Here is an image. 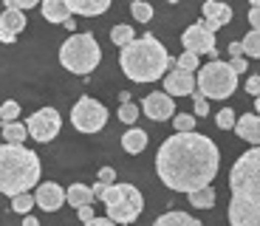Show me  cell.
Listing matches in <instances>:
<instances>
[{
    "label": "cell",
    "mask_w": 260,
    "mask_h": 226,
    "mask_svg": "<svg viewBox=\"0 0 260 226\" xmlns=\"http://www.w3.org/2000/svg\"><path fill=\"white\" fill-rule=\"evenodd\" d=\"M71 124L79 133H99L108 124V108L93 96H79L71 110Z\"/></svg>",
    "instance_id": "cell-8"
},
{
    "label": "cell",
    "mask_w": 260,
    "mask_h": 226,
    "mask_svg": "<svg viewBox=\"0 0 260 226\" xmlns=\"http://www.w3.org/2000/svg\"><path fill=\"white\" fill-rule=\"evenodd\" d=\"M3 139H6V144H23L28 139V130L23 122H6L3 124Z\"/></svg>",
    "instance_id": "cell-22"
},
{
    "label": "cell",
    "mask_w": 260,
    "mask_h": 226,
    "mask_svg": "<svg viewBox=\"0 0 260 226\" xmlns=\"http://www.w3.org/2000/svg\"><path fill=\"white\" fill-rule=\"evenodd\" d=\"M102 204L108 209V218L119 226L133 223L144 209V198L133 184H111L108 192H105V198H102Z\"/></svg>",
    "instance_id": "cell-7"
},
{
    "label": "cell",
    "mask_w": 260,
    "mask_h": 226,
    "mask_svg": "<svg viewBox=\"0 0 260 226\" xmlns=\"http://www.w3.org/2000/svg\"><path fill=\"white\" fill-rule=\"evenodd\" d=\"M235 122H238V116H235L232 108H223V110H218V113H215V124H218L221 130H232Z\"/></svg>",
    "instance_id": "cell-29"
},
{
    "label": "cell",
    "mask_w": 260,
    "mask_h": 226,
    "mask_svg": "<svg viewBox=\"0 0 260 226\" xmlns=\"http://www.w3.org/2000/svg\"><path fill=\"white\" fill-rule=\"evenodd\" d=\"M142 110H144V116L153 119V122H167V119H173V113H176V102H173V96H167L164 90H153V93L144 96Z\"/></svg>",
    "instance_id": "cell-11"
},
{
    "label": "cell",
    "mask_w": 260,
    "mask_h": 226,
    "mask_svg": "<svg viewBox=\"0 0 260 226\" xmlns=\"http://www.w3.org/2000/svg\"><path fill=\"white\" fill-rule=\"evenodd\" d=\"M130 14H133L136 23H150V20H153V6L144 3V0H133V3H130Z\"/></svg>",
    "instance_id": "cell-26"
},
{
    "label": "cell",
    "mask_w": 260,
    "mask_h": 226,
    "mask_svg": "<svg viewBox=\"0 0 260 226\" xmlns=\"http://www.w3.org/2000/svg\"><path fill=\"white\" fill-rule=\"evenodd\" d=\"M17 116H20V102L9 99V102L0 105V119H3V124H6V122H17Z\"/></svg>",
    "instance_id": "cell-30"
},
{
    "label": "cell",
    "mask_w": 260,
    "mask_h": 226,
    "mask_svg": "<svg viewBox=\"0 0 260 226\" xmlns=\"http://www.w3.org/2000/svg\"><path fill=\"white\" fill-rule=\"evenodd\" d=\"M23 28H26V14L20 9H3V14H0V43L12 45Z\"/></svg>",
    "instance_id": "cell-13"
},
{
    "label": "cell",
    "mask_w": 260,
    "mask_h": 226,
    "mask_svg": "<svg viewBox=\"0 0 260 226\" xmlns=\"http://www.w3.org/2000/svg\"><path fill=\"white\" fill-rule=\"evenodd\" d=\"M71 14H79V17H99L111 9L113 0H65Z\"/></svg>",
    "instance_id": "cell-17"
},
{
    "label": "cell",
    "mask_w": 260,
    "mask_h": 226,
    "mask_svg": "<svg viewBox=\"0 0 260 226\" xmlns=\"http://www.w3.org/2000/svg\"><path fill=\"white\" fill-rule=\"evenodd\" d=\"M204 28H207V31H218V28H223L226 26V23H232V6H226V3H218V0H207V3H204Z\"/></svg>",
    "instance_id": "cell-12"
},
{
    "label": "cell",
    "mask_w": 260,
    "mask_h": 226,
    "mask_svg": "<svg viewBox=\"0 0 260 226\" xmlns=\"http://www.w3.org/2000/svg\"><path fill=\"white\" fill-rule=\"evenodd\" d=\"M167 3H178V0H167Z\"/></svg>",
    "instance_id": "cell-48"
},
{
    "label": "cell",
    "mask_w": 260,
    "mask_h": 226,
    "mask_svg": "<svg viewBox=\"0 0 260 226\" xmlns=\"http://www.w3.org/2000/svg\"><path fill=\"white\" fill-rule=\"evenodd\" d=\"M40 155L26 150L23 144H3L0 147V192L14 198L28 192L40 184Z\"/></svg>",
    "instance_id": "cell-4"
},
{
    "label": "cell",
    "mask_w": 260,
    "mask_h": 226,
    "mask_svg": "<svg viewBox=\"0 0 260 226\" xmlns=\"http://www.w3.org/2000/svg\"><path fill=\"white\" fill-rule=\"evenodd\" d=\"M189 204L195 209H212L215 207V189L201 187V189H195V192H189Z\"/></svg>",
    "instance_id": "cell-23"
},
{
    "label": "cell",
    "mask_w": 260,
    "mask_h": 226,
    "mask_svg": "<svg viewBox=\"0 0 260 226\" xmlns=\"http://www.w3.org/2000/svg\"><path fill=\"white\" fill-rule=\"evenodd\" d=\"M62 26H65V28H68V31H74V28H77V23H74V17H71V20H65Z\"/></svg>",
    "instance_id": "cell-45"
},
{
    "label": "cell",
    "mask_w": 260,
    "mask_h": 226,
    "mask_svg": "<svg viewBox=\"0 0 260 226\" xmlns=\"http://www.w3.org/2000/svg\"><path fill=\"white\" fill-rule=\"evenodd\" d=\"M34 204H37L40 209H46V212H57L65 204V189L59 187V184H54V181L40 184L37 192H34Z\"/></svg>",
    "instance_id": "cell-15"
},
{
    "label": "cell",
    "mask_w": 260,
    "mask_h": 226,
    "mask_svg": "<svg viewBox=\"0 0 260 226\" xmlns=\"http://www.w3.org/2000/svg\"><path fill=\"white\" fill-rule=\"evenodd\" d=\"M181 45L184 51H192V54H209V59H218V51H215V34L204 28V23H192L187 31L181 34Z\"/></svg>",
    "instance_id": "cell-10"
},
{
    "label": "cell",
    "mask_w": 260,
    "mask_h": 226,
    "mask_svg": "<svg viewBox=\"0 0 260 226\" xmlns=\"http://www.w3.org/2000/svg\"><path fill=\"white\" fill-rule=\"evenodd\" d=\"M189 96H192V113L195 116H209V99H204L198 90H192Z\"/></svg>",
    "instance_id": "cell-33"
},
{
    "label": "cell",
    "mask_w": 260,
    "mask_h": 226,
    "mask_svg": "<svg viewBox=\"0 0 260 226\" xmlns=\"http://www.w3.org/2000/svg\"><path fill=\"white\" fill-rule=\"evenodd\" d=\"M167 57V48L153 34H142V40H133L119 51V65L133 82H156L164 77Z\"/></svg>",
    "instance_id": "cell-3"
},
{
    "label": "cell",
    "mask_w": 260,
    "mask_h": 226,
    "mask_svg": "<svg viewBox=\"0 0 260 226\" xmlns=\"http://www.w3.org/2000/svg\"><path fill=\"white\" fill-rule=\"evenodd\" d=\"M176 68H181V71L192 74L195 68H201V62H198V54H192V51H181V54L176 57Z\"/></svg>",
    "instance_id": "cell-28"
},
{
    "label": "cell",
    "mask_w": 260,
    "mask_h": 226,
    "mask_svg": "<svg viewBox=\"0 0 260 226\" xmlns=\"http://www.w3.org/2000/svg\"><path fill=\"white\" fill-rule=\"evenodd\" d=\"M246 90L252 96H260V77H249L246 79Z\"/></svg>",
    "instance_id": "cell-38"
},
{
    "label": "cell",
    "mask_w": 260,
    "mask_h": 226,
    "mask_svg": "<svg viewBox=\"0 0 260 226\" xmlns=\"http://www.w3.org/2000/svg\"><path fill=\"white\" fill-rule=\"evenodd\" d=\"M23 226H40V223H37V218H34V215H26V218H23Z\"/></svg>",
    "instance_id": "cell-43"
},
{
    "label": "cell",
    "mask_w": 260,
    "mask_h": 226,
    "mask_svg": "<svg viewBox=\"0 0 260 226\" xmlns=\"http://www.w3.org/2000/svg\"><path fill=\"white\" fill-rule=\"evenodd\" d=\"M119 102H122V105L130 102V90H122V93H119Z\"/></svg>",
    "instance_id": "cell-44"
},
{
    "label": "cell",
    "mask_w": 260,
    "mask_h": 226,
    "mask_svg": "<svg viewBox=\"0 0 260 226\" xmlns=\"http://www.w3.org/2000/svg\"><path fill=\"white\" fill-rule=\"evenodd\" d=\"M59 127H62V119H59V113L54 108H40L37 113H31L26 122V130L28 136H31L34 142H51V139H57L59 136Z\"/></svg>",
    "instance_id": "cell-9"
},
{
    "label": "cell",
    "mask_w": 260,
    "mask_h": 226,
    "mask_svg": "<svg viewBox=\"0 0 260 226\" xmlns=\"http://www.w3.org/2000/svg\"><path fill=\"white\" fill-rule=\"evenodd\" d=\"M195 90H198L204 99H229L235 90H238V74L229 68V62L212 59V62L198 68Z\"/></svg>",
    "instance_id": "cell-6"
},
{
    "label": "cell",
    "mask_w": 260,
    "mask_h": 226,
    "mask_svg": "<svg viewBox=\"0 0 260 226\" xmlns=\"http://www.w3.org/2000/svg\"><path fill=\"white\" fill-rule=\"evenodd\" d=\"M40 6H43V17L48 23H59L62 26L65 20H71V9L65 0H40Z\"/></svg>",
    "instance_id": "cell-18"
},
{
    "label": "cell",
    "mask_w": 260,
    "mask_h": 226,
    "mask_svg": "<svg viewBox=\"0 0 260 226\" xmlns=\"http://www.w3.org/2000/svg\"><path fill=\"white\" fill-rule=\"evenodd\" d=\"M249 23H252L254 31H260V6H252V12H249Z\"/></svg>",
    "instance_id": "cell-39"
},
{
    "label": "cell",
    "mask_w": 260,
    "mask_h": 226,
    "mask_svg": "<svg viewBox=\"0 0 260 226\" xmlns=\"http://www.w3.org/2000/svg\"><path fill=\"white\" fill-rule=\"evenodd\" d=\"M108 187H111V184H105V181H96V184L91 187L93 198H99V201H102V198H105V192H108Z\"/></svg>",
    "instance_id": "cell-37"
},
{
    "label": "cell",
    "mask_w": 260,
    "mask_h": 226,
    "mask_svg": "<svg viewBox=\"0 0 260 226\" xmlns=\"http://www.w3.org/2000/svg\"><path fill=\"white\" fill-rule=\"evenodd\" d=\"M218 167H221L218 144L195 130L173 133L156 153V173L173 192L189 195L201 187H212Z\"/></svg>",
    "instance_id": "cell-1"
},
{
    "label": "cell",
    "mask_w": 260,
    "mask_h": 226,
    "mask_svg": "<svg viewBox=\"0 0 260 226\" xmlns=\"http://www.w3.org/2000/svg\"><path fill=\"white\" fill-rule=\"evenodd\" d=\"M229 68H232L235 74H243L249 68V62H246V57H232V62H229Z\"/></svg>",
    "instance_id": "cell-36"
},
{
    "label": "cell",
    "mask_w": 260,
    "mask_h": 226,
    "mask_svg": "<svg viewBox=\"0 0 260 226\" xmlns=\"http://www.w3.org/2000/svg\"><path fill=\"white\" fill-rule=\"evenodd\" d=\"M173 124H176V133H189V130H195V116L192 113H178V116H173Z\"/></svg>",
    "instance_id": "cell-31"
},
{
    "label": "cell",
    "mask_w": 260,
    "mask_h": 226,
    "mask_svg": "<svg viewBox=\"0 0 260 226\" xmlns=\"http://www.w3.org/2000/svg\"><path fill=\"white\" fill-rule=\"evenodd\" d=\"M254 108H257V116H260V96H257V102H254Z\"/></svg>",
    "instance_id": "cell-46"
},
{
    "label": "cell",
    "mask_w": 260,
    "mask_h": 226,
    "mask_svg": "<svg viewBox=\"0 0 260 226\" xmlns=\"http://www.w3.org/2000/svg\"><path fill=\"white\" fill-rule=\"evenodd\" d=\"M34 207H37V204H34V195L31 192H20V195H14V198H12V209H14V212H20V215H28Z\"/></svg>",
    "instance_id": "cell-27"
},
{
    "label": "cell",
    "mask_w": 260,
    "mask_h": 226,
    "mask_svg": "<svg viewBox=\"0 0 260 226\" xmlns=\"http://www.w3.org/2000/svg\"><path fill=\"white\" fill-rule=\"evenodd\" d=\"M153 226H201V220L192 218V215H187V212H178V209H173V212L158 215V218L153 220Z\"/></svg>",
    "instance_id": "cell-21"
},
{
    "label": "cell",
    "mask_w": 260,
    "mask_h": 226,
    "mask_svg": "<svg viewBox=\"0 0 260 226\" xmlns=\"http://www.w3.org/2000/svg\"><path fill=\"white\" fill-rule=\"evenodd\" d=\"M229 226H260V147H252L229 170Z\"/></svg>",
    "instance_id": "cell-2"
},
{
    "label": "cell",
    "mask_w": 260,
    "mask_h": 226,
    "mask_svg": "<svg viewBox=\"0 0 260 226\" xmlns=\"http://www.w3.org/2000/svg\"><path fill=\"white\" fill-rule=\"evenodd\" d=\"M229 57H243L241 43H229Z\"/></svg>",
    "instance_id": "cell-42"
},
{
    "label": "cell",
    "mask_w": 260,
    "mask_h": 226,
    "mask_svg": "<svg viewBox=\"0 0 260 226\" xmlns=\"http://www.w3.org/2000/svg\"><path fill=\"white\" fill-rule=\"evenodd\" d=\"M235 133L241 136L243 142H249L252 147H260V116L257 113H243V116H238Z\"/></svg>",
    "instance_id": "cell-16"
},
{
    "label": "cell",
    "mask_w": 260,
    "mask_h": 226,
    "mask_svg": "<svg viewBox=\"0 0 260 226\" xmlns=\"http://www.w3.org/2000/svg\"><path fill=\"white\" fill-rule=\"evenodd\" d=\"M111 40H113V45L124 48L127 43H133V40H136V31H133V26H130V23H119V26L111 28Z\"/></svg>",
    "instance_id": "cell-24"
},
{
    "label": "cell",
    "mask_w": 260,
    "mask_h": 226,
    "mask_svg": "<svg viewBox=\"0 0 260 226\" xmlns=\"http://www.w3.org/2000/svg\"><path fill=\"white\" fill-rule=\"evenodd\" d=\"M139 113H142V110H139L133 102H124V105H119V119H122L124 124H133V122L139 119Z\"/></svg>",
    "instance_id": "cell-32"
},
{
    "label": "cell",
    "mask_w": 260,
    "mask_h": 226,
    "mask_svg": "<svg viewBox=\"0 0 260 226\" xmlns=\"http://www.w3.org/2000/svg\"><path fill=\"white\" fill-rule=\"evenodd\" d=\"M195 90V77L181 68H173V71L164 74V93L167 96H189Z\"/></svg>",
    "instance_id": "cell-14"
},
{
    "label": "cell",
    "mask_w": 260,
    "mask_h": 226,
    "mask_svg": "<svg viewBox=\"0 0 260 226\" xmlns=\"http://www.w3.org/2000/svg\"><path fill=\"white\" fill-rule=\"evenodd\" d=\"M241 48H243V57H252V59H260V31H249L246 37L241 40Z\"/></svg>",
    "instance_id": "cell-25"
},
{
    "label": "cell",
    "mask_w": 260,
    "mask_h": 226,
    "mask_svg": "<svg viewBox=\"0 0 260 226\" xmlns=\"http://www.w3.org/2000/svg\"><path fill=\"white\" fill-rule=\"evenodd\" d=\"M77 215H79V220H82V223H88V220H93V207H79Z\"/></svg>",
    "instance_id": "cell-40"
},
{
    "label": "cell",
    "mask_w": 260,
    "mask_h": 226,
    "mask_svg": "<svg viewBox=\"0 0 260 226\" xmlns=\"http://www.w3.org/2000/svg\"><path fill=\"white\" fill-rule=\"evenodd\" d=\"M249 3H252V6H260V0H249Z\"/></svg>",
    "instance_id": "cell-47"
},
{
    "label": "cell",
    "mask_w": 260,
    "mask_h": 226,
    "mask_svg": "<svg viewBox=\"0 0 260 226\" xmlns=\"http://www.w3.org/2000/svg\"><path fill=\"white\" fill-rule=\"evenodd\" d=\"M85 226H119V223H113L111 218H93V220H88Z\"/></svg>",
    "instance_id": "cell-41"
},
{
    "label": "cell",
    "mask_w": 260,
    "mask_h": 226,
    "mask_svg": "<svg viewBox=\"0 0 260 226\" xmlns=\"http://www.w3.org/2000/svg\"><path fill=\"white\" fill-rule=\"evenodd\" d=\"M96 181L113 184V181H116V170H113V167H102V170H99V175H96Z\"/></svg>",
    "instance_id": "cell-35"
},
{
    "label": "cell",
    "mask_w": 260,
    "mask_h": 226,
    "mask_svg": "<svg viewBox=\"0 0 260 226\" xmlns=\"http://www.w3.org/2000/svg\"><path fill=\"white\" fill-rule=\"evenodd\" d=\"M65 204H71V207H93V192L91 187H85V184H74L71 189H65Z\"/></svg>",
    "instance_id": "cell-20"
},
{
    "label": "cell",
    "mask_w": 260,
    "mask_h": 226,
    "mask_svg": "<svg viewBox=\"0 0 260 226\" xmlns=\"http://www.w3.org/2000/svg\"><path fill=\"white\" fill-rule=\"evenodd\" d=\"M122 147H124V153H130V155L144 153V147H147V133L139 130V127H130L127 133L122 136Z\"/></svg>",
    "instance_id": "cell-19"
},
{
    "label": "cell",
    "mask_w": 260,
    "mask_h": 226,
    "mask_svg": "<svg viewBox=\"0 0 260 226\" xmlns=\"http://www.w3.org/2000/svg\"><path fill=\"white\" fill-rule=\"evenodd\" d=\"M59 62L65 71L77 74V77H88L102 62V48H99L93 34H71L59 48Z\"/></svg>",
    "instance_id": "cell-5"
},
{
    "label": "cell",
    "mask_w": 260,
    "mask_h": 226,
    "mask_svg": "<svg viewBox=\"0 0 260 226\" xmlns=\"http://www.w3.org/2000/svg\"><path fill=\"white\" fill-rule=\"evenodd\" d=\"M40 0H6V9H20V12H26V9H34Z\"/></svg>",
    "instance_id": "cell-34"
}]
</instances>
